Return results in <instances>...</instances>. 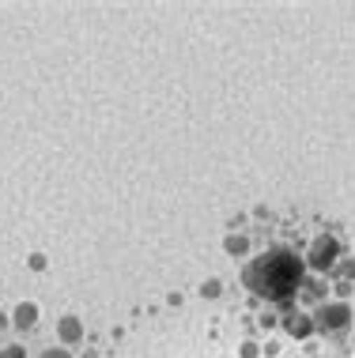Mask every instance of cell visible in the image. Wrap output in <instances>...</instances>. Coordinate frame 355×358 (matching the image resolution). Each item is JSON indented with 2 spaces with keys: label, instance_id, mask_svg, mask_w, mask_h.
Instances as JSON below:
<instances>
[{
  "label": "cell",
  "instance_id": "277c9868",
  "mask_svg": "<svg viewBox=\"0 0 355 358\" xmlns=\"http://www.w3.org/2000/svg\"><path fill=\"white\" fill-rule=\"evenodd\" d=\"M34 317H38V306H31V302H23V306L15 309V324H19V328H31Z\"/></svg>",
  "mask_w": 355,
  "mask_h": 358
},
{
  "label": "cell",
  "instance_id": "7a4b0ae2",
  "mask_svg": "<svg viewBox=\"0 0 355 358\" xmlns=\"http://www.w3.org/2000/svg\"><path fill=\"white\" fill-rule=\"evenodd\" d=\"M333 257H337V241H333V238H318V245H314V264L329 268Z\"/></svg>",
  "mask_w": 355,
  "mask_h": 358
},
{
  "label": "cell",
  "instance_id": "5b68a950",
  "mask_svg": "<svg viewBox=\"0 0 355 358\" xmlns=\"http://www.w3.org/2000/svg\"><path fill=\"white\" fill-rule=\"evenodd\" d=\"M42 358H69V351H61V347H50V351H46Z\"/></svg>",
  "mask_w": 355,
  "mask_h": 358
},
{
  "label": "cell",
  "instance_id": "6da1fadb",
  "mask_svg": "<svg viewBox=\"0 0 355 358\" xmlns=\"http://www.w3.org/2000/svg\"><path fill=\"white\" fill-rule=\"evenodd\" d=\"M246 287L257 290L268 302H284V298L295 294L302 279V260L291 253V249H268L246 268Z\"/></svg>",
  "mask_w": 355,
  "mask_h": 358
},
{
  "label": "cell",
  "instance_id": "3957f363",
  "mask_svg": "<svg viewBox=\"0 0 355 358\" xmlns=\"http://www.w3.org/2000/svg\"><path fill=\"white\" fill-rule=\"evenodd\" d=\"M80 332H83V328H80L76 317H64V321H61V340L64 343H76V340H80Z\"/></svg>",
  "mask_w": 355,
  "mask_h": 358
}]
</instances>
